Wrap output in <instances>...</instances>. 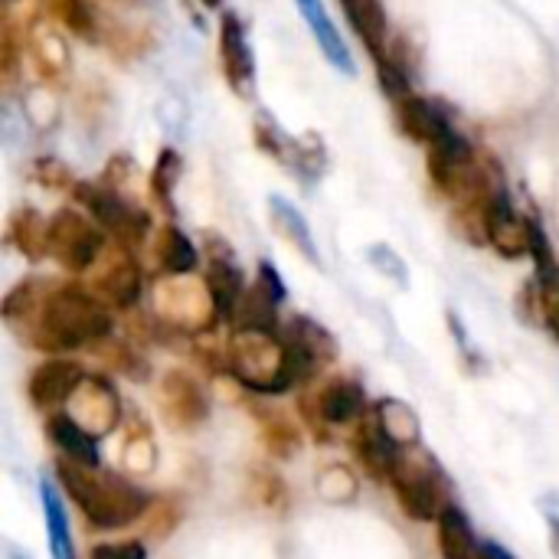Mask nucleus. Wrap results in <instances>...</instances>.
Here are the masks:
<instances>
[{"instance_id":"obj_1","label":"nucleus","mask_w":559,"mask_h":559,"mask_svg":"<svg viewBox=\"0 0 559 559\" xmlns=\"http://www.w3.org/2000/svg\"><path fill=\"white\" fill-rule=\"evenodd\" d=\"M111 331V318L102 298L79 285H62L39 305L33 324V344L43 350H75Z\"/></svg>"},{"instance_id":"obj_2","label":"nucleus","mask_w":559,"mask_h":559,"mask_svg":"<svg viewBox=\"0 0 559 559\" xmlns=\"http://www.w3.org/2000/svg\"><path fill=\"white\" fill-rule=\"evenodd\" d=\"M233 370L259 393H282L318 370L298 347L275 341V331L236 328L233 337Z\"/></svg>"},{"instance_id":"obj_3","label":"nucleus","mask_w":559,"mask_h":559,"mask_svg":"<svg viewBox=\"0 0 559 559\" xmlns=\"http://www.w3.org/2000/svg\"><path fill=\"white\" fill-rule=\"evenodd\" d=\"M62 488L95 527H128L147 508V495L118 475H95V468L59 459Z\"/></svg>"},{"instance_id":"obj_4","label":"nucleus","mask_w":559,"mask_h":559,"mask_svg":"<svg viewBox=\"0 0 559 559\" xmlns=\"http://www.w3.org/2000/svg\"><path fill=\"white\" fill-rule=\"evenodd\" d=\"M102 226L85 219L79 210H59L49 219V255L69 269L85 272L102 255Z\"/></svg>"},{"instance_id":"obj_5","label":"nucleus","mask_w":559,"mask_h":559,"mask_svg":"<svg viewBox=\"0 0 559 559\" xmlns=\"http://www.w3.org/2000/svg\"><path fill=\"white\" fill-rule=\"evenodd\" d=\"M72 197L92 213V219L111 233L118 242L124 246H134L144 233H147V219L144 213H138L134 206H128L115 190L108 187H98V183H88V180H79L72 183Z\"/></svg>"},{"instance_id":"obj_6","label":"nucleus","mask_w":559,"mask_h":559,"mask_svg":"<svg viewBox=\"0 0 559 559\" xmlns=\"http://www.w3.org/2000/svg\"><path fill=\"white\" fill-rule=\"evenodd\" d=\"M534 233H537V223L518 216V210L511 206L504 190L495 193V200L488 203V213H485V236H488V242L504 259H521V255L534 252Z\"/></svg>"},{"instance_id":"obj_7","label":"nucleus","mask_w":559,"mask_h":559,"mask_svg":"<svg viewBox=\"0 0 559 559\" xmlns=\"http://www.w3.org/2000/svg\"><path fill=\"white\" fill-rule=\"evenodd\" d=\"M390 485L396 488V498H400V508L406 511V518L413 521H436L442 518V511L449 504H442V495H439V485L429 472H423L419 465H409L406 459L400 462L396 475L390 478Z\"/></svg>"},{"instance_id":"obj_8","label":"nucleus","mask_w":559,"mask_h":559,"mask_svg":"<svg viewBox=\"0 0 559 559\" xmlns=\"http://www.w3.org/2000/svg\"><path fill=\"white\" fill-rule=\"evenodd\" d=\"M219 56H223V69L229 85L236 88V95H252L255 92V59L249 49V36L246 26L236 13H223L219 23Z\"/></svg>"},{"instance_id":"obj_9","label":"nucleus","mask_w":559,"mask_h":559,"mask_svg":"<svg viewBox=\"0 0 559 559\" xmlns=\"http://www.w3.org/2000/svg\"><path fill=\"white\" fill-rule=\"evenodd\" d=\"M72 419L88 432V436H102V432H111L115 423H118V396L115 390L105 383V380H95V377H85L82 386L72 393Z\"/></svg>"},{"instance_id":"obj_10","label":"nucleus","mask_w":559,"mask_h":559,"mask_svg":"<svg viewBox=\"0 0 559 559\" xmlns=\"http://www.w3.org/2000/svg\"><path fill=\"white\" fill-rule=\"evenodd\" d=\"M393 111H396V121L403 128L406 138L413 141H423V144H439L452 134V124L445 118V111L432 102V98H423V95H406L400 102H393Z\"/></svg>"},{"instance_id":"obj_11","label":"nucleus","mask_w":559,"mask_h":559,"mask_svg":"<svg viewBox=\"0 0 559 559\" xmlns=\"http://www.w3.org/2000/svg\"><path fill=\"white\" fill-rule=\"evenodd\" d=\"M82 380H85V373H82L79 364H72V360H46L29 377V400L39 409L69 403L72 393L82 386Z\"/></svg>"},{"instance_id":"obj_12","label":"nucleus","mask_w":559,"mask_h":559,"mask_svg":"<svg viewBox=\"0 0 559 559\" xmlns=\"http://www.w3.org/2000/svg\"><path fill=\"white\" fill-rule=\"evenodd\" d=\"M206 292L216 305V314L219 318H233L239 301H242V275H239V265L233 262L229 252L223 255H210V269H206Z\"/></svg>"},{"instance_id":"obj_13","label":"nucleus","mask_w":559,"mask_h":559,"mask_svg":"<svg viewBox=\"0 0 559 559\" xmlns=\"http://www.w3.org/2000/svg\"><path fill=\"white\" fill-rule=\"evenodd\" d=\"M357 455H360L364 468H367L373 478H380V481H390V478L396 475L400 462H403L400 445H393V442L383 436V429L377 426V419H373L370 426L360 429V436H357Z\"/></svg>"},{"instance_id":"obj_14","label":"nucleus","mask_w":559,"mask_h":559,"mask_svg":"<svg viewBox=\"0 0 559 559\" xmlns=\"http://www.w3.org/2000/svg\"><path fill=\"white\" fill-rule=\"evenodd\" d=\"M49 429V442L62 452V459L69 462H79V465H88V468H98V445L95 439L72 419V416H52L46 423Z\"/></svg>"},{"instance_id":"obj_15","label":"nucleus","mask_w":559,"mask_h":559,"mask_svg":"<svg viewBox=\"0 0 559 559\" xmlns=\"http://www.w3.org/2000/svg\"><path fill=\"white\" fill-rule=\"evenodd\" d=\"M364 409V390L350 380H334L318 393V413L331 426L350 423Z\"/></svg>"},{"instance_id":"obj_16","label":"nucleus","mask_w":559,"mask_h":559,"mask_svg":"<svg viewBox=\"0 0 559 559\" xmlns=\"http://www.w3.org/2000/svg\"><path fill=\"white\" fill-rule=\"evenodd\" d=\"M39 498H43V518H46V544L52 559H75V547H72V534H69V518L66 508L56 495V488L49 481L39 485Z\"/></svg>"},{"instance_id":"obj_17","label":"nucleus","mask_w":559,"mask_h":559,"mask_svg":"<svg viewBox=\"0 0 559 559\" xmlns=\"http://www.w3.org/2000/svg\"><path fill=\"white\" fill-rule=\"evenodd\" d=\"M439 554L442 559H478L472 524L455 504H449L439 518Z\"/></svg>"},{"instance_id":"obj_18","label":"nucleus","mask_w":559,"mask_h":559,"mask_svg":"<svg viewBox=\"0 0 559 559\" xmlns=\"http://www.w3.org/2000/svg\"><path fill=\"white\" fill-rule=\"evenodd\" d=\"M154 255H157L160 272L170 275V278L187 275V272L197 269V249H193V242H190L177 226H164V229L157 233Z\"/></svg>"},{"instance_id":"obj_19","label":"nucleus","mask_w":559,"mask_h":559,"mask_svg":"<svg viewBox=\"0 0 559 559\" xmlns=\"http://www.w3.org/2000/svg\"><path fill=\"white\" fill-rule=\"evenodd\" d=\"M373 419H377V426L383 429V436H386L393 445L406 449V445H416V442H419V419H416V413H413L406 403H400V400H383V403L373 409Z\"/></svg>"},{"instance_id":"obj_20","label":"nucleus","mask_w":559,"mask_h":559,"mask_svg":"<svg viewBox=\"0 0 559 559\" xmlns=\"http://www.w3.org/2000/svg\"><path fill=\"white\" fill-rule=\"evenodd\" d=\"M95 288H98L102 301H111V305H118V308H128V305H134L138 295H141V272H138V265H134L131 259H118V262L98 278Z\"/></svg>"},{"instance_id":"obj_21","label":"nucleus","mask_w":559,"mask_h":559,"mask_svg":"<svg viewBox=\"0 0 559 559\" xmlns=\"http://www.w3.org/2000/svg\"><path fill=\"white\" fill-rule=\"evenodd\" d=\"M10 242L29 259L46 255L49 252V219H43L36 210H16L10 219Z\"/></svg>"},{"instance_id":"obj_22","label":"nucleus","mask_w":559,"mask_h":559,"mask_svg":"<svg viewBox=\"0 0 559 559\" xmlns=\"http://www.w3.org/2000/svg\"><path fill=\"white\" fill-rule=\"evenodd\" d=\"M269 206H272V219H275V226L282 229V236H288V239L295 242V249H298L308 262H321V259H318L314 236H311V229H308V219L295 210V203H288V200H282V197H272Z\"/></svg>"},{"instance_id":"obj_23","label":"nucleus","mask_w":559,"mask_h":559,"mask_svg":"<svg viewBox=\"0 0 559 559\" xmlns=\"http://www.w3.org/2000/svg\"><path fill=\"white\" fill-rule=\"evenodd\" d=\"M308 26H311V33L318 36V43H321V49H324V56H328V62L331 66H337L341 72H347V75H354L357 72V66H354V56H350V49H347V43L341 39V33H337V26L331 23V16H328V10H324V3L308 16Z\"/></svg>"},{"instance_id":"obj_24","label":"nucleus","mask_w":559,"mask_h":559,"mask_svg":"<svg viewBox=\"0 0 559 559\" xmlns=\"http://www.w3.org/2000/svg\"><path fill=\"white\" fill-rule=\"evenodd\" d=\"M285 344L298 347L314 367H321L324 360L334 357V341L328 337V331H321L314 321H305V318H295L285 331Z\"/></svg>"},{"instance_id":"obj_25","label":"nucleus","mask_w":559,"mask_h":559,"mask_svg":"<svg viewBox=\"0 0 559 559\" xmlns=\"http://www.w3.org/2000/svg\"><path fill=\"white\" fill-rule=\"evenodd\" d=\"M52 7L69 33H75L79 39H98V16L88 0H52Z\"/></svg>"},{"instance_id":"obj_26","label":"nucleus","mask_w":559,"mask_h":559,"mask_svg":"<svg viewBox=\"0 0 559 559\" xmlns=\"http://www.w3.org/2000/svg\"><path fill=\"white\" fill-rule=\"evenodd\" d=\"M167 383L177 390V396H174L170 390H164V396H167V403H170V413H174V409H183V423H197V419H203L206 406H203L200 390H197L190 380L177 377V373H170V380H167Z\"/></svg>"},{"instance_id":"obj_27","label":"nucleus","mask_w":559,"mask_h":559,"mask_svg":"<svg viewBox=\"0 0 559 559\" xmlns=\"http://www.w3.org/2000/svg\"><path fill=\"white\" fill-rule=\"evenodd\" d=\"M177 177H180V157H177V151L164 147L160 157H157V164H154V193L164 203H170V193L177 187Z\"/></svg>"},{"instance_id":"obj_28","label":"nucleus","mask_w":559,"mask_h":559,"mask_svg":"<svg viewBox=\"0 0 559 559\" xmlns=\"http://www.w3.org/2000/svg\"><path fill=\"white\" fill-rule=\"evenodd\" d=\"M92 559H147L144 547L138 540H124V544H102L92 550Z\"/></svg>"},{"instance_id":"obj_29","label":"nucleus","mask_w":559,"mask_h":559,"mask_svg":"<svg viewBox=\"0 0 559 559\" xmlns=\"http://www.w3.org/2000/svg\"><path fill=\"white\" fill-rule=\"evenodd\" d=\"M540 514H544V521L550 527V547L559 557V491H550V495L540 498Z\"/></svg>"},{"instance_id":"obj_30","label":"nucleus","mask_w":559,"mask_h":559,"mask_svg":"<svg viewBox=\"0 0 559 559\" xmlns=\"http://www.w3.org/2000/svg\"><path fill=\"white\" fill-rule=\"evenodd\" d=\"M259 288H262V292H265V295H269V298H272L275 305H278V301L285 298V285H282L278 272H275V269H272L269 262H262V265H259Z\"/></svg>"},{"instance_id":"obj_31","label":"nucleus","mask_w":559,"mask_h":559,"mask_svg":"<svg viewBox=\"0 0 559 559\" xmlns=\"http://www.w3.org/2000/svg\"><path fill=\"white\" fill-rule=\"evenodd\" d=\"M478 559H514L504 547H498V544H481L478 547Z\"/></svg>"},{"instance_id":"obj_32","label":"nucleus","mask_w":559,"mask_h":559,"mask_svg":"<svg viewBox=\"0 0 559 559\" xmlns=\"http://www.w3.org/2000/svg\"><path fill=\"white\" fill-rule=\"evenodd\" d=\"M3 554H7V559H29V557H23V554H20L16 547H10V544L3 547Z\"/></svg>"},{"instance_id":"obj_33","label":"nucleus","mask_w":559,"mask_h":559,"mask_svg":"<svg viewBox=\"0 0 559 559\" xmlns=\"http://www.w3.org/2000/svg\"><path fill=\"white\" fill-rule=\"evenodd\" d=\"M200 3H203V7H219L223 0H200Z\"/></svg>"}]
</instances>
